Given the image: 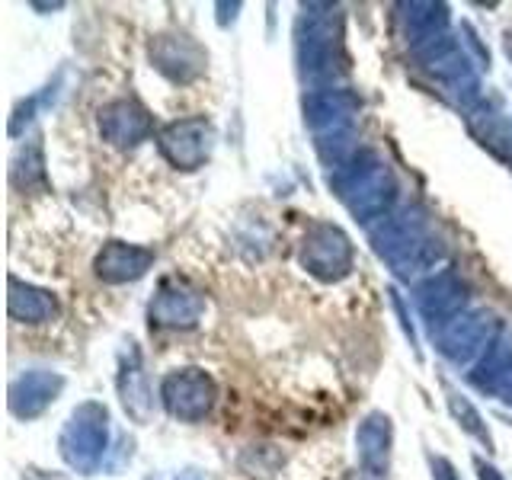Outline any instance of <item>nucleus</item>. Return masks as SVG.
<instances>
[{
	"label": "nucleus",
	"instance_id": "obj_8",
	"mask_svg": "<svg viewBox=\"0 0 512 480\" xmlns=\"http://www.w3.org/2000/svg\"><path fill=\"white\" fill-rule=\"evenodd\" d=\"M215 125L205 116H189V119H176L167 122L157 132V151L164 154V160L173 170L192 173L208 164L215 148Z\"/></svg>",
	"mask_w": 512,
	"mask_h": 480
},
{
	"label": "nucleus",
	"instance_id": "obj_14",
	"mask_svg": "<svg viewBox=\"0 0 512 480\" xmlns=\"http://www.w3.org/2000/svg\"><path fill=\"white\" fill-rule=\"evenodd\" d=\"M151 266H154V250L151 247H138V244H125V240H109V244H103V250L96 253V260H93L96 279L106 282V285L135 282Z\"/></svg>",
	"mask_w": 512,
	"mask_h": 480
},
{
	"label": "nucleus",
	"instance_id": "obj_25",
	"mask_svg": "<svg viewBox=\"0 0 512 480\" xmlns=\"http://www.w3.org/2000/svg\"><path fill=\"white\" fill-rule=\"evenodd\" d=\"M503 52H506V58L512 61V29L503 32Z\"/></svg>",
	"mask_w": 512,
	"mask_h": 480
},
{
	"label": "nucleus",
	"instance_id": "obj_13",
	"mask_svg": "<svg viewBox=\"0 0 512 480\" xmlns=\"http://www.w3.org/2000/svg\"><path fill=\"white\" fill-rule=\"evenodd\" d=\"M64 391V378L58 372H45V368H29L10 384V413L16 420H36L48 407L55 404Z\"/></svg>",
	"mask_w": 512,
	"mask_h": 480
},
{
	"label": "nucleus",
	"instance_id": "obj_2",
	"mask_svg": "<svg viewBox=\"0 0 512 480\" xmlns=\"http://www.w3.org/2000/svg\"><path fill=\"white\" fill-rule=\"evenodd\" d=\"M327 183L336 192V199L349 208V215L362 224L384 221L397 202L394 173L372 148H359L343 164H336L327 173Z\"/></svg>",
	"mask_w": 512,
	"mask_h": 480
},
{
	"label": "nucleus",
	"instance_id": "obj_4",
	"mask_svg": "<svg viewBox=\"0 0 512 480\" xmlns=\"http://www.w3.org/2000/svg\"><path fill=\"white\" fill-rule=\"evenodd\" d=\"M58 452L77 474H93L109 455V410L100 400H84L64 423Z\"/></svg>",
	"mask_w": 512,
	"mask_h": 480
},
{
	"label": "nucleus",
	"instance_id": "obj_15",
	"mask_svg": "<svg viewBox=\"0 0 512 480\" xmlns=\"http://www.w3.org/2000/svg\"><path fill=\"white\" fill-rule=\"evenodd\" d=\"M391 448H394V423L388 413L372 410L362 416V423L356 426V455L359 468L388 477L391 468Z\"/></svg>",
	"mask_w": 512,
	"mask_h": 480
},
{
	"label": "nucleus",
	"instance_id": "obj_22",
	"mask_svg": "<svg viewBox=\"0 0 512 480\" xmlns=\"http://www.w3.org/2000/svg\"><path fill=\"white\" fill-rule=\"evenodd\" d=\"M429 471H432V480H461L455 464L442 455H429Z\"/></svg>",
	"mask_w": 512,
	"mask_h": 480
},
{
	"label": "nucleus",
	"instance_id": "obj_1",
	"mask_svg": "<svg viewBox=\"0 0 512 480\" xmlns=\"http://www.w3.org/2000/svg\"><path fill=\"white\" fill-rule=\"evenodd\" d=\"M298 68L314 90H333L349 71L343 48V13L333 4H308L298 20Z\"/></svg>",
	"mask_w": 512,
	"mask_h": 480
},
{
	"label": "nucleus",
	"instance_id": "obj_24",
	"mask_svg": "<svg viewBox=\"0 0 512 480\" xmlns=\"http://www.w3.org/2000/svg\"><path fill=\"white\" fill-rule=\"evenodd\" d=\"M343 480H388V477H381V474H372V471H365V468H359V471H352V474H346Z\"/></svg>",
	"mask_w": 512,
	"mask_h": 480
},
{
	"label": "nucleus",
	"instance_id": "obj_6",
	"mask_svg": "<svg viewBox=\"0 0 512 480\" xmlns=\"http://www.w3.org/2000/svg\"><path fill=\"white\" fill-rule=\"evenodd\" d=\"M298 260L304 266L308 276H314L317 282H340L352 272V260H356V247H352L349 234L340 228V224L330 221H317L308 228L301 240V253Z\"/></svg>",
	"mask_w": 512,
	"mask_h": 480
},
{
	"label": "nucleus",
	"instance_id": "obj_9",
	"mask_svg": "<svg viewBox=\"0 0 512 480\" xmlns=\"http://www.w3.org/2000/svg\"><path fill=\"white\" fill-rule=\"evenodd\" d=\"M148 58L157 74H164L170 84H192L208 71V52L189 39L186 32H160L148 45Z\"/></svg>",
	"mask_w": 512,
	"mask_h": 480
},
{
	"label": "nucleus",
	"instance_id": "obj_17",
	"mask_svg": "<svg viewBox=\"0 0 512 480\" xmlns=\"http://www.w3.org/2000/svg\"><path fill=\"white\" fill-rule=\"evenodd\" d=\"M119 397L125 413L132 416L135 423H148L151 410H154V397H151V384L148 375L141 368V356L135 343H128V349L122 352V365H119Z\"/></svg>",
	"mask_w": 512,
	"mask_h": 480
},
{
	"label": "nucleus",
	"instance_id": "obj_21",
	"mask_svg": "<svg viewBox=\"0 0 512 480\" xmlns=\"http://www.w3.org/2000/svg\"><path fill=\"white\" fill-rule=\"evenodd\" d=\"M445 397H448V410H452L458 426L468 432L471 439H477L480 445H484L487 452H493V436H490V429L484 423V416H480V410L464 394H458L455 388H445Z\"/></svg>",
	"mask_w": 512,
	"mask_h": 480
},
{
	"label": "nucleus",
	"instance_id": "obj_20",
	"mask_svg": "<svg viewBox=\"0 0 512 480\" xmlns=\"http://www.w3.org/2000/svg\"><path fill=\"white\" fill-rule=\"evenodd\" d=\"M400 20H404V36L413 45V52L420 45L445 36L448 29V7L445 4H404L400 7Z\"/></svg>",
	"mask_w": 512,
	"mask_h": 480
},
{
	"label": "nucleus",
	"instance_id": "obj_19",
	"mask_svg": "<svg viewBox=\"0 0 512 480\" xmlns=\"http://www.w3.org/2000/svg\"><path fill=\"white\" fill-rule=\"evenodd\" d=\"M7 311L16 324H48L58 317V298L45 292L39 285H29L20 279H10V295H7Z\"/></svg>",
	"mask_w": 512,
	"mask_h": 480
},
{
	"label": "nucleus",
	"instance_id": "obj_23",
	"mask_svg": "<svg viewBox=\"0 0 512 480\" xmlns=\"http://www.w3.org/2000/svg\"><path fill=\"white\" fill-rule=\"evenodd\" d=\"M474 471H477V480H506V474L496 468V464H490L480 455H474Z\"/></svg>",
	"mask_w": 512,
	"mask_h": 480
},
{
	"label": "nucleus",
	"instance_id": "obj_16",
	"mask_svg": "<svg viewBox=\"0 0 512 480\" xmlns=\"http://www.w3.org/2000/svg\"><path fill=\"white\" fill-rule=\"evenodd\" d=\"M468 119V132L484 151H490L496 160H503L506 167H512V119L496 106L480 100L474 109L464 112Z\"/></svg>",
	"mask_w": 512,
	"mask_h": 480
},
{
	"label": "nucleus",
	"instance_id": "obj_3",
	"mask_svg": "<svg viewBox=\"0 0 512 480\" xmlns=\"http://www.w3.org/2000/svg\"><path fill=\"white\" fill-rule=\"evenodd\" d=\"M372 247L407 282L436 272V266L445 260L442 240L432 237L420 208H404V212L384 218L378 228H372Z\"/></svg>",
	"mask_w": 512,
	"mask_h": 480
},
{
	"label": "nucleus",
	"instance_id": "obj_11",
	"mask_svg": "<svg viewBox=\"0 0 512 480\" xmlns=\"http://www.w3.org/2000/svg\"><path fill=\"white\" fill-rule=\"evenodd\" d=\"M96 125H100L103 141L119 151L138 148L141 141H148L154 135V116L138 100L106 103L100 109V116H96Z\"/></svg>",
	"mask_w": 512,
	"mask_h": 480
},
{
	"label": "nucleus",
	"instance_id": "obj_12",
	"mask_svg": "<svg viewBox=\"0 0 512 480\" xmlns=\"http://www.w3.org/2000/svg\"><path fill=\"white\" fill-rule=\"evenodd\" d=\"M416 304H420L423 320L436 333L439 327H445L448 320L458 317L461 311H468V285L452 269H442L439 276H429L420 288H416Z\"/></svg>",
	"mask_w": 512,
	"mask_h": 480
},
{
	"label": "nucleus",
	"instance_id": "obj_10",
	"mask_svg": "<svg viewBox=\"0 0 512 480\" xmlns=\"http://www.w3.org/2000/svg\"><path fill=\"white\" fill-rule=\"evenodd\" d=\"M205 314V295L186 279H164L157 285V295L151 298L148 317L154 327L164 330H189L196 327Z\"/></svg>",
	"mask_w": 512,
	"mask_h": 480
},
{
	"label": "nucleus",
	"instance_id": "obj_5",
	"mask_svg": "<svg viewBox=\"0 0 512 480\" xmlns=\"http://www.w3.org/2000/svg\"><path fill=\"white\" fill-rule=\"evenodd\" d=\"M432 340H436V349L452 365H477L490 352V346L500 340V320L480 308L461 311L445 327L432 333Z\"/></svg>",
	"mask_w": 512,
	"mask_h": 480
},
{
	"label": "nucleus",
	"instance_id": "obj_7",
	"mask_svg": "<svg viewBox=\"0 0 512 480\" xmlns=\"http://www.w3.org/2000/svg\"><path fill=\"white\" fill-rule=\"evenodd\" d=\"M218 384L205 368H176L160 381V404L180 423H199L215 410Z\"/></svg>",
	"mask_w": 512,
	"mask_h": 480
},
{
	"label": "nucleus",
	"instance_id": "obj_18",
	"mask_svg": "<svg viewBox=\"0 0 512 480\" xmlns=\"http://www.w3.org/2000/svg\"><path fill=\"white\" fill-rule=\"evenodd\" d=\"M471 384L480 394L512 404V343L509 340L500 336V340L490 346L487 356L474 365Z\"/></svg>",
	"mask_w": 512,
	"mask_h": 480
}]
</instances>
